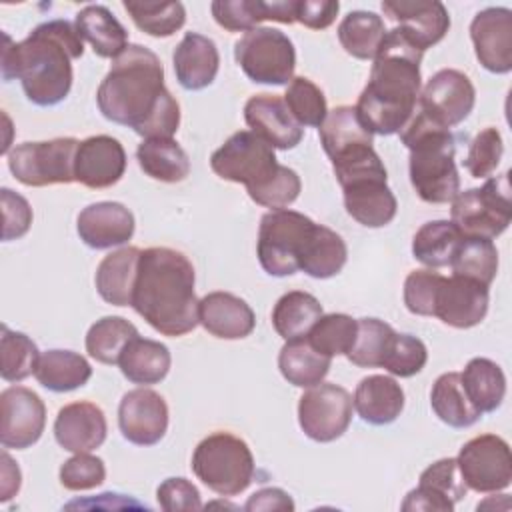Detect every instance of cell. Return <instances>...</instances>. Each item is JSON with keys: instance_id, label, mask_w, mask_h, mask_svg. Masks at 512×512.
<instances>
[{"instance_id": "d6a6232c", "label": "cell", "mask_w": 512, "mask_h": 512, "mask_svg": "<svg viewBox=\"0 0 512 512\" xmlns=\"http://www.w3.org/2000/svg\"><path fill=\"white\" fill-rule=\"evenodd\" d=\"M140 170L160 182H182L190 174V158L174 138H146L136 150Z\"/></svg>"}, {"instance_id": "11a10c76", "label": "cell", "mask_w": 512, "mask_h": 512, "mask_svg": "<svg viewBox=\"0 0 512 512\" xmlns=\"http://www.w3.org/2000/svg\"><path fill=\"white\" fill-rule=\"evenodd\" d=\"M442 274L428 270H412L404 280V304L416 316H434V302Z\"/></svg>"}, {"instance_id": "f35d334b", "label": "cell", "mask_w": 512, "mask_h": 512, "mask_svg": "<svg viewBox=\"0 0 512 512\" xmlns=\"http://www.w3.org/2000/svg\"><path fill=\"white\" fill-rule=\"evenodd\" d=\"M430 406L434 414L452 428H468L482 416L468 400L458 372H444L436 378L430 392Z\"/></svg>"}, {"instance_id": "3957f363", "label": "cell", "mask_w": 512, "mask_h": 512, "mask_svg": "<svg viewBox=\"0 0 512 512\" xmlns=\"http://www.w3.org/2000/svg\"><path fill=\"white\" fill-rule=\"evenodd\" d=\"M422 56L424 52L398 26L382 38L370 78L354 106L372 134H398L414 116L422 90Z\"/></svg>"}, {"instance_id": "44dd1931", "label": "cell", "mask_w": 512, "mask_h": 512, "mask_svg": "<svg viewBox=\"0 0 512 512\" xmlns=\"http://www.w3.org/2000/svg\"><path fill=\"white\" fill-rule=\"evenodd\" d=\"M126 172V152L120 140L98 134L82 140L74 158V178L86 188H110Z\"/></svg>"}, {"instance_id": "b9f144b4", "label": "cell", "mask_w": 512, "mask_h": 512, "mask_svg": "<svg viewBox=\"0 0 512 512\" xmlns=\"http://www.w3.org/2000/svg\"><path fill=\"white\" fill-rule=\"evenodd\" d=\"M140 336L136 326L122 316H104L96 320L86 334V352L100 364H118L126 344Z\"/></svg>"}, {"instance_id": "9a60e30c", "label": "cell", "mask_w": 512, "mask_h": 512, "mask_svg": "<svg viewBox=\"0 0 512 512\" xmlns=\"http://www.w3.org/2000/svg\"><path fill=\"white\" fill-rule=\"evenodd\" d=\"M46 426L42 398L26 386H10L0 394V444L26 450L36 444Z\"/></svg>"}, {"instance_id": "ba28073f", "label": "cell", "mask_w": 512, "mask_h": 512, "mask_svg": "<svg viewBox=\"0 0 512 512\" xmlns=\"http://www.w3.org/2000/svg\"><path fill=\"white\" fill-rule=\"evenodd\" d=\"M450 222L462 236L498 238L512 220L508 172L488 178L482 188H468L452 198Z\"/></svg>"}, {"instance_id": "f1b7e54d", "label": "cell", "mask_w": 512, "mask_h": 512, "mask_svg": "<svg viewBox=\"0 0 512 512\" xmlns=\"http://www.w3.org/2000/svg\"><path fill=\"white\" fill-rule=\"evenodd\" d=\"M140 254V248L124 246L102 258L94 282L104 302L112 306H132Z\"/></svg>"}, {"instance_id": "8992f818", "label": "cell", "mask_w": 512, "mask_h": 512, "mask_svg": "<svg viewBox=\"0 0 512 512\" xmlns=\"http://www.w3.org/2000/svg\"><path fill=\"white\" fill-rule=\"evenodd\" d=\"M192 472L212 492L238 496L254 478V456L242 438L230 432H214L194 448Z\"/></svg>"}, {"instance_id": "9c48e42d", "label": "cell", "mask_w": 512, "mask_h": 512, "mask_svg": "<svg viewBox=\"0 0 512 512\" xmlns=\"http://www.w3.org/2000/svg\"><path fill=\"white\" fill-rule=\"evenodd\" d=\"M234 58L242 72L256 84L288 86V82L294 78V44L276 28L258 26L246 32L234 44Z\"/></svg>"}, {"instance_id": "4dcf8cb0", "label": "cell", "mask_w": 512, "mask_h": 512, "mask_svg": "<svg viewBox=\"0 0 512 512\" xmlns=\"http://www.w3.org/2000/svg\"><path fill=\"white\" fill-rule=\"evenodd\" d=\"M82 40L90 42L100 58H118L128 48V32L118 18L102 4L84 6L74 20Z\"/></svg>"}, {"instance_id": "bcb514c9", "label": "cell", "mask_w": 512, "mask_h": 512, "mask_svg": "<svg viewBox=\"0 0 512 512\" xmlns=\"http://www.w3.org/2000/svg\"><path fill=\"white\" fill-rule=\"evenodd\" d=\"M356 332H358V320L342 312H332V314H322L306 338L320 354L334 358L342 354L346 356L350 352L356 340Z\"/></svg>"}, {"instance_id": "816d5d0a", "label": "cell", "mask_w": 512, "mask_h": 512, "mask_svg": "<svg viewBox=\"0 0 512 512\" xmlns=\"http://www.w3.org/2000/svg\"><path fill=\"white\" fill-rule=\"evenodd\" d=\"M218 26L228 32H250L266 20L264 0H214L210 4Z\"/></svg>"}, {"instance_id": "7dc6e473", "label": "cell", "mask_w": 512, "mask_h": 512, "mask_svg": "<svg viewBox=\"0 0 512 512\" xmlns=\"http://www.w3.org/2000/svg\"><path fill=\"white\" fill-rule=\"evenodd\" d=\"M284 102L292 114V118L304 128L314 126L320 128L328 114L324 92L306 76H294L284 94Z\"/></svg>"}, {"instance_id": "9f6ffc18", "label": "cell", "mask_w": 512, "mask_h": 512, "mask_svg": "<svg viewBox=\"0 0 512 512\" xmlns=\"http://www.w3.org/2000/svg\"><path fill=\"white\" fill-rule=\"evenodd\" d=\"M0 198H2V218H4L2 240L4 242L18 240L30 230L32 208L24 196H20L10 188H2Z\"/></svg>"}, {"instance_id": "8fae6325", "label": "cell", "mask_w": 512, "mask_h": 512, "mask_svg": "<svg viewBox=\"0 0 512 512\" xmlns=\"http://www.w3.org/2000/svg\"><path fill=\"white\" fill-rule=\"evenodd\" d=\"M210 168L222 180L244 184L248 190L272 176L278 160L270 144L250 130H240L212 152Z\"/></svg>"}, {"instance_id": "91938a15", "label": "cell", "mask_w": 512, "mask_h": 512, "mask_svg": "<svg viewBox=\"0 0 512 512\" xmlns=\"http://www.w3.org/2000/svg\"><path fill=\"white\" fill-rule=\"evenodd\" d=\"M294 500L290 498L288 492H284L282 488H260L258 492H254L246 504L244 510L248 512H270V510H294Z\"/></svg>"}, {"instance_id": "7a4b0ae2", "label": "cell", "mask_w": 512, "mask_h": 512, "mask_svg": "<svg viewBox=\"0 0 512 512\" xmlns=\"http://www.w3.org/2000/svg\"><path fill=\"white\" fill-rule=\"evenodd\" d=\"M84 44L68 20L38 24L22 42L4 34L2 78L20 80L26 98L36 106L60 104L72 88V60L82 58Z\"/></svg>"}, {"instance_id": "680465c9", "label": "cell", "mask_w": 512, "mask_h": 512, "mask_svg": "<svg viewBox=\"0 0 512 512\" xmlns=\"http://www.w3.org/2000/svg\"><path fill=\"white\" fill-rule=\"evenodd\" d=\"M340 4L334 0H296V22L310 30L328 28L338 16Z\"/></svg>"}, {"instance_id": "ab89813d", "label": "cell", "mask_w": 512, "mask_h": 512, "mask_svg": "<svg viewBox=\"0 0 512 512\" xmlns=\"http://www.w3.org/2000/svg\"><path fill=\"white\" fill-rule=\"evenodd\" d=\"M386 32L384 20L376 12L352 10L338 26V40L350 56L358 60H374Z\"/></svg>"}, {"instance_id": "c3c4849f", "label": "cell", "mask_w": 512, "mask_h": 512, "mask_svg": "<svg viewBox=\"0 0 512 512\" xmlns=\"http://www.w3.org/2000/svg\"><path fill=\"white\" fill-rule=\"evenodd\" d=\"M394 328L378 318H360L356 340L346 358L360 368H380Z\"/></svg>"}, {"instance_id": "4fadbf2b", "label": "cell", "mask_w": 512, "mask_h": 512, "mask_svg": "<svg viewBox=\"0 0 512 512\" xmlns=\"http://www.w3.org/2000/svg\"><path fill=\"white\" fill-rule=\"evenodd\" d=\"M352 396L334 382L310 386L298 402V424L314 442H334L352 422Z\"/></svg>"}, {"instance_id": "8d00e7d4", "label": "cell", "mask_w": 512, "mask_h": 512, "mask_svg": "<svg viewBox=\"0 0 512 512\" xmlns=\"http://www.w3.org/2000/svg\"><path fill=\"white\" fill-rule=\"evenodd\" d=\"M346 260H348V248L342 236L330 230L328 226L316 224L306 242L302 260H300V270L310 278L326 280L342 272Z\"/></svg>"}, {"instance_id": "603a6c76", "label": "cell", "mask_w": 512, "mask_h": 512, "mask_svg": "<svg viewBox=\"0 0 512 512\" xmlns=\"http://www.w3.org/2000/svg\"><path fill=\"white\" fill-rule=\"evenodd\" d=\"M134 214L120 202H94L82 208L76 220L80 240L94 250L126 244L134 236Z\"/></svg>"}, {"instance_id": "52a82bcc", "label": "cell", "mask_w": 512, "mask_h": 512, "mask_svg": "<svg viewBox=\"0 0 512 512\" xmlns=\"http://www.w3.org/2000/svg\"><path fill=\"white\" fill-rule=\"evenodd\" d=\"M316 222L302 212L280 208L260 218L256 254L266 274L284 278L300 270L306 242Z\"/></svg>"}, {"instance_id": "db71d44e", "label": "cell", "mask_w": 512, "mask_h": 512, "mask_svg": "<svg viewBox=\"0 0 512 512\" xmlns=\"http://www.w3.org/2000/svg\"><path fill=\"white\" fill-rule=\"evenodd\" d=\"M104 480H106L104 460L90 452H78L60 466V484L72 492L92 490L100 486Z\"/></svg>"}, {"instance_id": "e0dca14e", "label": "cell", "mask_w": 512, "mask_h": 512, "mask_svg": "<svg viewBox=\"0 0 512 512\" xmlns=\"http://www.w3.org/2000/svg\"><path fill=\"white\" fill-rule=\"evenodd\" d=\"M470 38L482 68L492 74L512 70V10L490 6L480 10L470 22Z\"/></svg>"}, {"instance_id": "7402d4cb", "label": "cell", "mask_w": 512, "mask_h": 512, "mask_svg": "<svg viewBox=\"0 0 512 512\" xmlns=\"http://www.w3.org/2000/svg\"><path fill=\"white\" fill-rule=\"evenodd\" d=\"M244 120L252 132L278 150L300 144L304 128L292 118L284 98L276 94H254L244 104Z\"/></svg>"}, {"instance_id": "d6986e66", "label": "cell", "mask_w": 512, "mask_h": 512, "mask_svg": "<svg viewBox=\"0 0 512 512\" xmlns=\"http://www.w3.org/2000/svg\"><path fill=\"white\" fill-rule=\"evenodd\" d=\"M466 492L468 486L460 476L456 458H440L420 474L418 486L406 494L402 510L452 512L456 502H460L466 496Z\"/></svg>"}, {"instance_id": "d4e9b609", "label": "cell", "mask_w": 512, "mask_h": 512, "mask_svg": "<svg viewBox=\"0 0 512 512\" xmlns=\"http://www.w3.org/2000/svg\"><path fill=\"white\" fill-rule=\"evenodd\" d=\"M346 212L366 228H382L396 216L398 202L388 188V176H366L342 186Z\"/></svg>"}, {"instance_id": "e575fe53", "label": "cell", "mask_w": 512, "mask_h": 512, "mask_svg": "<svg viewBox=\"0 0 512 512\" xmlns=\"http://www.w3.org/2000/svg\"><path fill=\"white\" fill-rule=\"evenodd\" d=\"M318 136L330 160L356 146L374 144V134L360 122L356 108L346 104L328 110L324 122L318 128Z\"/></svg>"}, {"instance_id": "681fc988", "label": "cell", "mask_w": 512, "mask_h": 512, "mask_svg": "<svg viewBox=\"0 0 512 512\" xmlns=\"http://www.w3.org/2000/svg\"><path fill=\"white\" fill-rule=\"evenodd\" d=\"M426 362H428V350L420 338L412 334L394 332L384 352L380 368L388 370L392 376L410 378L418 374L426 366Z\"/></svg>"}, {"instance_id": "f5cc1de1", "label": "cell", "mask_w": 512, "mask_h": 512, "mask_svg": "<svg viewBox=\"0 0 512 512\" xmlns=\"http://www.w3.org/2000/svg\"><path fill=\"white\" fill-rule=\"evenodd\" d=\"M504 154V142L498 128L488 126L480 130L470 142L464 168L472 178H488L496 172Z\"/></svg>"}, {"instance_id": "30bf717a", "label": "cell", "mask_w": 512, "mask_h": 512, "mask_svg": "<svg viewBox=\"0 0 512 512\" xmlns=\"http://www.w3.org/2000/svg\"><path fill=\"white\" fill-rule=\"evenodd\" d=\"M78 144L80 140L72 136L18 144L6 154L8 168L18 182L32 188L76 182L74 158Z\"/></svg>"}, {"instance_id": "f546056e", "label": "cell", "mask_w": 512, "mask_h": 512, "mask_svg": "<svg viewBox=\"0 0 512 512\" xmlns=\"http://www.w3.org/2000/svg\"><path fill=\"white\" fill-rule=\"evenodd\" d=\"M172 356L166 344L150 338H132L120 354L118 366L122 376L138 386L162 382L170 372Z\"/></svg>"}, {"instance_id": "f907efd6", "label": "cell", "mask_w": 512, "mask_h": 512, "mask_svg": "<svg viewBox=\"0 0 512 512\" xmlns=\"http://www.w3.org/2000/svg\"><path fill=\"white\" fill-rule=\"evenodd\" d=\"M300 190H302L300 176L292 168L278 164V168L272 176H268L262 184L248 188L246 192L256 204H260L264 208L280 210V208L290 206L298 198Z\"/></svg>"}, {"instance_id": "5bb4252c", "label": "cell", "mask_w": 512, "mask_h": 512, "mask_svg": "<svg viewBox=\"0 0 512 512\" xmlns=\"http://www.w3.org/2000/svg\"><path fill=\"white\" fill-rule=\"evenodd\" d=\"M476 102V90L472 80L454 68L438 70L426 86L420 90V110L438 122L452 128L468 118Z\"/></svg>"}, {"instance_id": "6f0895ef", "label": "cell", "mask_w": 512, "mask_h": 512, "mask_svg": "<svg viewBox=\"0 0 512 512\" xmlns=\"http://www.w3.org/2000/svg\"><path fill=\"white\" fill-rule=\"evenodd\" d=\"M156 500L166 512H188L202 510L198 488L186 478H166L156 490Z\"/></svg>"}, {"instance_id": "cb8c5ba5", "label": "cell", "mask_w": 512, "mask_h": 512, "mask_svg": "<svg viewBox=\"0 0 512 512\" xmlns=\"http://www.w3.org/2000/svg\"><path fill=\"white\" fill-rule=\"evenodd\" d=\"M108 424L100 406L94 402H72L58 410L54 438L68 452H92L106 440Z\"/></svg>"}, {"instance_id": "6da1fadb", "label": "cell", "mask_w": 512, "mask_h": 512, "mask_svg": "<svg viewBox=\"0 0 512 512\" xmlns=\"http://www.w3.org/2000/svg\"><path fill=\"white\" fill-rule=\"evenodd\" d=\"M96 104L106 120L132 128L144 140L172 138L180 126V104L164 86L162 62L140 44H128L112 60Z\"/></svg>"}, {"instance_id": "277c9868", "label": "cell", "mask_w": 512, "mask_h": 512, "mask_svg": "<svg viewBox=\"0 0 512 512\" xmlns=\"http://www.w3.org/2000/svg\"><path fill=\"white\" fill-rule=\"evenodd\" d=\"M194 266L186 254L152 246L142 250L132 308L162 336H184L198 322Z\"/></svg>"}, {"instance_id": "f6af8a7d", "label": "cell", "mask_w": 512, "mask_h": 512, "mask_svg": "<svg viewBox=\"0 0 512 512\" xmlns=\"http://www.w3.org/2000/svg\"><path fill=\"white\" fill-rule=\"evenodd\" d=\"M40 352L24 332L10 330L2 324L0 336V376L6 382H22L34 374Z\"/></svg>"}, {"instance_id": "6125c7cd", "label": "cell", "mask_w": 512, "mask_h": 512, "mask_svg": "<svg viewBox=\"0 0 512 512\" xmlns=\"http://www.w3.org/2000/svg\"><path fill=\"white\" fill-rule=\"evenodd\" d=\"M266 20H274L280 24H294L296 22V0L266 2Z\"/></svg>"}, {"instance_id": "5b68a950", "label": "cell", "mask_w": 512, "mask_h": 512, "mask_svg": "<svg viewBox=\"0 0 512 512\" xmlns=\"http://www.w3.org/2000/svg\"><path fill=\"white\" fill-rule=\"evenodd\" d=\"M398 134L410 152V182L420 200L428 204L452 202L460 192V176L450 128L440 126L418 110Z\"/></svg>"}, {"instance_id": "2e32d148", "label": "cell", "mask_w": 512, "mask_h": 512, "mask_svg": "<svg viewBox=\"0 0 512 512\" xmlns=\"http://www.w3.org/2000/svg\"><path fill=\"white\" fill-rule=\"evenodd\" d=\"M118 426L130 444L154 446L168 430V404L150 388H134L120 400Z\"/></svg>"}, {"instance_id": "4316f807", "label": "cell", "mask_w": 512, "mask_h": 512, "mask_svg": "<svg viewBox=\"0 0 512 512\" xmlns=\"http://www.w3.org/2000/svg\"><path fill=\"white\" fill-rule=\"evenodd\" d=\"M174 74L184 90H204L216 80L220 68V54L212 38L186 32L172 54Z\"/></svg>"}, {"instance_id": "1f68e13d", "label": "cell", "mask_w": 512, "mask_h": 512, "mask_svg": "<svg viewBox=\"0 0 512 512\" xmlns=\"http://www.w3.org/2000/svg\"><path fill=\"white\" fill-rule=\"evenodd\" d=\"M34 376L50 392H72L90 380L92 366L78 352L54 348L40 354Z\"/></svg>"}, {"instance_id": "ffe728a7", "label": "cell", "mask_w": 512, "mask_h": 512, "mask_svg": "<svg viewBox=\"0 0 512 512\" xmlns=\"http://www.w3.org/2000/svg\"><path fill=\"white\" fill-rule=\"evenodd\" d=\"M380 6L422 52L438 44L450 28V14L438 0H384Z\"/></svg>"}, {"instance_id": "484cf974", "label": "cell", "mask_w": 512, "mask_h": 512, "mask_svg": "<svg viewBox=\"0 0 512 512\" xmlns=\"http://www.w3.org/2000/svg\"><path fill=\"white\" fill-rule=\"evenodd\" d=\"M198 322L208 334L216 338L240 340L252 334L256 316L250 304L240 296L216 290L200 298Z\"/></svg>"}, {"instance_id": "d590c367", "label": "cell", "mask_w": 512, "mask_h": 512, "mask_svg": "<svg viewBox=\"0 0 512 512\" xmlns=\"http://www.w3.org/2000/svg\"><path fill=\"white\" fill-rule=\"evenodd\" d=\"M464 392L480 414L500 408L506 396V376L502 368L490 358H472L460 374Z\"/></svg>"}, {"instance_id": "7c38bea8", "label": "cell", "mask_w": 512, "mask_h": 512, "mask_svg": "<svg viewBox=\"0 0 512 512\" xmlns=\"http://www.w3.org/2000/svg\"><path fill=\"white\" fill-rule=\"evenodd\" d=\"M456 464L464 484L480 494L500 492L512 482V454L504 438L496 434H480L468 440Z\"/></svg>"}, {"instance_id": "ac0fdd59", "label": "cell", "mask_w": 512, "mask_h": 512, "mask_svg": "<svg viewBox=\"0 0 512 512\" xmlns=\"http://www.w3.org/2000/svg\"><path fill=\"white\" fill-rule=\"evenodd\" d=\"M490 304L488 286L466 276L444 278L436 292L434 316L452 328H472L486 318Z\"/></svg>"}, {"instance_id": "7bdbcfd3", "label": "cell", "mask_w": 512, "mask_h": 512, "mask_svg": "<svg viewBox=\"0 0 512 512\" xmlns=\"http://www.w3.org/2000/svg\"><path fill=\"white\" fill-rule=\"evenodd\" d=\"M454 276H466L490 286L498 274V250L488 238L464 236L450 260Z\"/></svg>"}, {"instance_id": "836d02e7", "label": "cell", "mask_w": 512, "mask_h": 512, "mask_svg": "<svg viewBox=\"0 0 512 512\" xmlns=\"http://www.w3.org/2000/svg\"><path fill=\"white\" fill-rule=\"evenodd\" d=\"M332 358L320 354L308 338L286 340L278 354V370L284 380L296 388H310L320 384L328 370Z\"/></svg>"}, {"instance_id": "74e56055", "label": "cell", "mask_w": 512, "mask_h": 512, "mask_svg": "<svg viewBox=\"0 0 512 512\" xmlns=\"http://www.w3.org/2000/svg\"><path fill=\"white\" fill-rule=\"evenodd\" d=\"M322 314L324 310L316 296L310 292L292 290L280 296L274 304L272 326L284 340L306 338Z\"/></svg>"}, {"instance_id": "83f0119b", "label": "cell", "mask_w": 512, "mask_h": 512, "mask_svg": "<svg viewBox=\"0 0 512 512\" xmlns=\"http://www.w3.org/2000/svg\"><path fill=\"white\" fill-rule=\"evenodd\" d=\"M352 406L364 422L372 426H386L402 414L404 390L392 376L370 374L358 382Z\"/></svg>"}, {"instance_id": "60d3db41", "label": "cell", "mask_w": 512, "mask_h": 512, "mask_svg": "<svg viewBox=\"0 0 512 512\" xmlns=\"http://www.w3.org/2000/svg\"><path fill=\"white\" fill-rule=\"evenodd\" d=\"M464 236L450 220L422 224L412 238V256L428 268L450 266V260Z\"/></svg>"}, {"instance_id": "94428289", "label": "cell", "mask_w": 512, "mask_h": 512, "mask_svg": "<svg viewBox=\"0 0 512 512\" xmlns=\"http://www.w3.org/2000/svg\"><path fill=\"white\" fill-rule=\"evenodd\" d=\"M2 482H0V502H8L14 498L20 490L22 484V474L18 464L10 458V454L4 450L2 452Z\"/></svg>"}, {"instance_id": "ee69618b", "label": "cell", "mask_w": 512, "mask_h": 512, "mask_svg": "<svg viewBox=\"0 0 512 512\" xmlns=\"http://www.w3.org/2000/svg\"><path fill=\"white\" fill-rule=\"evenodd\" d=\"M124 10L132 22L154 38H168L178 32L186 22V10L182 2H136L124 0Z\"/></svg>"}]
</instances>
